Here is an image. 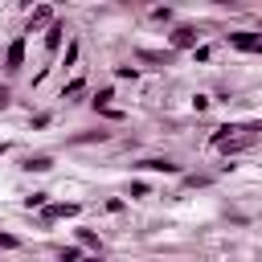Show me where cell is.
Segmentation results:
<instances>
[{
	"instance_id": "ba28073f",
	"label": "cell",
	"mask_w": 262,
	"mask_h": 262,
	"mask_svg": "<svg viewBox=\"0 0 262 262\" xmlns=\"http://www.w3.org/2000/svg\"><path fill=\"white\" fill-rule=\"evenodd\" d=\"M102 139H111V131H78V135H70V143H102Z\"/></svg>"
},
{
	"instance_id": "5bb4252c",
	"label": "cell",
	"mask_w": 262,
	"mask_h": 262,
	"mask_svg": "<svg viewBox=\"0 0 262 262\" xmlns=\"http://www.w3.org/2000/svg\"><path fill=\"white\" fill-rule=\"evenodd\" d=\"M57 262H82V250L78 246H61L57 250Z\"/></svg>"
},
{
	"instance_id": "9a60e30c",
	"label": "cell",
	"mask_w": 262,
	"mask_h": 262,
	"mask_svg": "<svg viewBox=\"0 0 262 262\" xmlns=\"http://www.w3.org/2000/svg\"><path fill=\"white\" fill-rule=\"evenodd\" d=\"M82 86H86V82H82V78H74L70 86H61V98H78V94H82Z\"/></svg>"
},
{
	"instance_id": "603a6c76",
	"label": "cell",
	"mask_w": 262,
	"mask_h": 262,
	"mask_svg": "<svg viewBox=\"0 0 262 262\" xmlns=\"http://www.w3.org/2000/svg\"><path fill=\"white\" fill-rule=\"evenodd\" d=\"M4 151H8V143H0V156H4Z\"/></svg>"
},
{
	"instance_id": "3957f363",
	"label": "cell",
	"mask_w": 262,
	"mask_h": 262,
	"mask_svg": "<svg viewBox=\"0 0 262 262\" xmlns=\"http://www.w3.org/2000/svg\"><path fill=\"white\" fill-rule=\"evenodd\" d=\"M229 45H233V49H242V53H258L262 33H254V29H233V33H229Z\"/></svg>"
},
{
	"instance_id": "30bf717a",
	"label": "cell",
	"mask_w": 262,
	"mask_h": 262,
	"mask_svg": "<svg viewBox=\"0 0 262 262\" xmlns=\"http://www.w3.org/2000/svg\"><path fill=\"white\" fill-rule=\"evenodd\" d=\"M20 168H25V172H49V168H53V156H29Z\"/></svg>"
},
{
	"instance_id": "8fae6325",
	"label": "cell",
	"mask_w": 262,
	"mask_h": 262,
	"mask_svg": "<svg viewBox=\"0 0 262 262\" xmlns=\"http://www.w3.org/2000/svg\"><path fill=\"white\" fill-rule=\"evenodd\" d=\"M78 242H82L86 250H98V254H102V242H98V233H94V229H78Z\"/></svg>"
},
{
	"instance_id": "ac0fdd59",
	"label": "cell",
	"mask_w": 262,
	"mask_h": 262,
	"mask_svg": "<svg viewBox=\"0 0 262 262\" xmlns=\"http://www.w3.org/2000/svg\"><path fill=\"white\" fill-rule=\"evenodd\" d=\"M209 102H213V98H205V94H196V98H192V111L201 115V111H209Z\"/></svg>"
},
{
	"instance_id": "2e32d148",
	"label": "cell",
	"mask_w": 262,
	"mask_h": 262,
	"mask_svg": "<svg viewBox=\"0 0 262 262\" xmlns=\"http://www.w3.org/2000/svg\"><path fill=\"white\" fill-rule=\"evenodd\" d=\"M0 250H20V237L16 233H0Z\"/></svg>"
},
{
	"instance_id": "5b68a950",
	"label": "cell",
	"mask_w": 262,
	"mask_h": 262,
	"mask_svg": "<svg viewBox=\"0 0 262 262\" xmlns=\"http://www.w3.org/2000/svg\"><path fill=\"white\" fill-rule=\"evenodd\" d=\"M57 20V12L49 8V4H37L33 12H29V25H25V33H37V29H49Z\"/></svg>"
},
{
	"instance_id": "e0dca14e",
	"label": "cell",
	"mask_w": 262,
	"mask_h": 262,
	"mask_svg": "<svg viewBox=\"0 0 262 262\" xmlns=\"http://www.w3.org/2000/svg\"><path fill=\"white\" fill-rule=\"evenodd\" d=\"M74 61H78V41H70V45H66V66H74Z\"/></svg>"
},
{
	"instance_id": "8992f818",
	"label": "cell",
	"mask_w": 262,
	"mask_h": 262,
	"mask_svg": "<svg viewBox=\"0 0 262 262\" xmlns=\"http://www.w3.org/2000/svg\"><path fill=\"white\" fill-rule=\"evenodd\" d=\"M135 168H139V172H164V176H180V164H172V160H164V156H147V160H139Z\"/></svg>"
},
{
	"instance_id": "6da1fadb",
	"label": "cell",
	"mask_w": 262,
	"mask_h": 262,
	"mask_svg": "<svg viewBox=\"0 0 262 262\" xmlns=\"http://www.w3.org/2000/svg\"><path fill=\"white\" fill-rule=\"evenodd\" d=\"M78 213H82L78 201H49V205L41 209V221L49 225V221H66V217H78Z\"/></svg>"
},
{
	"instance_id": "d4e9b609",
	"label": "cell",
	"mask_w": 262,
	"mask_h": 262,
	"mask_svg": "<svg viewBox=\"0 0 262 262\" xmlns=\"http://www.w3.org/2000/svg\"><path fill=\"white\" fill-rule=\"evenodd\" d=\"M0 53H4V49H0Z\"/></svg>"
},
{
	"instance_id": "d6986e66",
	"label": "cell",
	"mask_w": 262,
	"mask_h": 262,
	"mask_svg": "<svg viewBox=\"0 0 262 262\" xmlns=\"http://www.w3.org/2000/svg\"><path fill=\"white\" fill-rule=\"evenodd\" d=\"M184 184H188V188H205V184H209V176H184Z\"/></svg>"
},
{
	"instance_id": "9c48e42d",
	"label": "cell",
	"mask_w": 262,
	"mask_h": 262,
	"mask_svg": "<svg viewBox=\"0 0 262 262\" xmlns=\"http://www.w3.org/2000/svg\"><path fill=\"white\" fill-rule=\"evenodd\" d=\"M250 143H254V135H233V139H225V143H221V151H225V156H233V151H246Z\"/></svg>"
},
{
	"instance_id": "44dd1931",
	"label": "cell",
	"mask_w": 262,
	"mask_h": 262,
	"mask_svg": "<svg viewBox=\"0 0 262 262\" xmlns=\"http://www.w3.org/2000/svg\"><path fill=\"white\" fill-rule=\"evenodd\" d=\"M8 102H12V90H8V86H0V111H8Z\"/></svg>"
},
{
	"instance_id": "7c38bea8",
	"label": "cell",
	"mask_w": 262,
	"mask_h": 262,
	"mask_svg": "<svg viewBox=\"0 0 262 262\" xmlns=\"http://www.w3.org/2000/svg\"><path fill=\"white\" fill-rule=\"evenodd\" d=\"M111 98H115V90H111V86H102V90L94 94V111H111Z\"/></svg>"
},
{
	"instance_id": "277c9868",
	"label": "cell",
	"mask_w": 262,
	"mask_h": 262,
	"mask_svg": "<svg viewBox=\"0 0 262 262\" xmlns=\"http://www.w3.org/2000/svg\"><path fill=\"white\" fill-rule=\"evenodd\" d=\"M196 25H176L172 33H168V41H172V49H196Z\"/></svg>"
},
{
	"instance_id": "ffe728a7",
	"label": "cell",
	"mask_w": 262,
	"mask_h": 262,
	"mask_svg": "<svg viewBox=\"0 0 262 262\" xmlns=\"http://www.w3.org/2000/svg\"><path fill=\"white\" fill-rule=\"evenodd\" d=\"M131 196H147V184L143 180H131Z\"/></svg>"
},
{
	"instance_id": "cb8c5ba5",
	"label": "cell",
	"mask_w": 262,
	"mask_h": 262,
	"mask_svg": "<svg viewBox=\"0 0 262 262\" xmlns=\"http://www.w3.org/2000/svg\"><path fill=\"white\" fill-rule=\"evenodd\" d=\"M258 53H262V45H258Z\"/></svg>"
},
{
	"instance_id": "7402d4cb",
	"label": "cell",
	"mask_w": 262,
	"mask_h": 262,
	"mask_svg": "<svg viewBox=\"0 0 262 262\" xmlns=\"http://www.w3.org/2000/svg\"><path fill=\"white\" fill-rule=\"evenodd\" d=\"M82 262H102V258H98V254H90V258H82Z\"/></svg>"
},
{
	"instance_id": "7a4b0ae2",
	"label": "cell",
	"mask_w": 262,
	"mask_h": 262,
	"mask_svg": "<svg viewBox=\"0 0 262 262\" xmlns=\"http://www.w3.org/2000/svg\"><path fill=\"white\" fill-rule=\"evenodd\" d=\"M20 66H25V37H12L4 45V74L12 78V74H20Z\"/></svg>"
},
{
	"instance_id": "4fadbf2b",
	"label": "cell",
	"mask_w": 262,
	"mask_h": 262,
	"mask_svg": "<svg viewBox=\"0 0 262 262\" xmlns=\"http://www.w3.org/2000/svg\"><path fill=\"white\" fill-rule=\"evenodd\" d=\"M49 205V192H29L25 196V209H45Z\"/></svg>"
},
{
	"instance_id": "52a82bcc",
	"label": "cell",
	"mask_w": 262,
	"mask_h": 262,
	"mask_svg": "<svg viewBox=\"0 0 262 262\" xmlns=\"http://www.w3.org/2000/svg\"><path fill=\"white\" fill-rule=\"evenodd\" d=\"M61 41H66V25H61V20H53V25L45 29V53H57V49H61Z\"/></svg>"
}]
</instances>
